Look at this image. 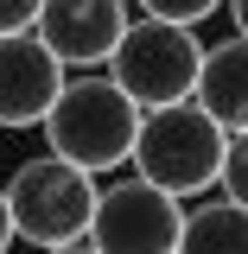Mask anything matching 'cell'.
<instances>
[{
  "instance_id": "6",
  "label": "cell",
  "mask_w": 248,
  "mask_h": 254,
  "mask_svg": "<svg viewBox=\"0 0 248 254\" xmlns=\"http://www.w3.org/2000/svg\"><path fill=\"white\" fill-rule=\"evenodd\" d=\"M127 19H134L127 0H38L32 32L64 70H102Z\"/></svg>"
},
{
  "instance_id": "11",
  "label": "cell",
  "mask_w": 248,
  "mask_h": 254,
  "mask_svg": "<svg viewBox=\"0 0 248 254\" xmlns=\"http://www.w3.org/2000/svg\"><path fill=\"white\" fill-rule=\"evenodd\" d=\"M147 19H172V26H204L210 13H223V0H134Z\"/></svg>"
},
{
  "instance_id": "10",
  "label": "cell",
  "mask_w": 248,
  "mask_h": 254,
  "mask_svg": "<svg viewBox=\"0 0 248 254\" xmlns=\"http://www.w3.org/2000/svg\"><path fill=\"white\" fill-rule=\"evenodd\" d=\"M217 197H229V203H248V133H229V146H223Z\"/></svg>"
},
{
  "instance_id": "3",
  "label": "cell",
  "mask_w": 248,
  "mask_h": 254,
  "mask_svg": "<svg viewBox=\"0 0 248 254\" xmlns=\"http://www.w3.org/2000/svg\"><path fill=\"white\" fill-rule=\"evenodd\" d=\"M6 222H13V242H32V248H64V242H83L95 210V178L64 165L58 153H32L6 172Z\"/></svg>"
},
{
  "instance_id": "1",
  "label": "cell",
  "mask_w": 248,
  "mask_h": 254,
  "mask_svg": "<svg viewBox=\"0 0 248 254\" xmlns=\"http://www.w3.org/2000/svg\"><path fill=\"white\" fill-rule=\"evenodd\" d=\"M38 127H45V153H58L64 165L102 178V172L127 165L140 108H134L102 70H83V76H64V89L51 95V108H45Z\"/></svg>"
},
{
  "instance_id": "13",
  "label": "cell",
  "mask_w": 248,
  "mask_h": 254,
  "mask_svg": "<svg viewBox=\"0 0 248 254\" xmlns=\"http://www.w3.org/2000/svg\"><path fill=\"white\" fill-rule=\"evenodd\" d=\"M13 248V222H6V197H0V254Z\"/></svg>"
},
{
  "instance_id": "2",
  "label": "cell",
  "mask_w": 248,
  "mask_h": 254,
  "mask_svg": "<svg viewBox=\"0 0 248 254\" xmlns=\"http://www.w3.org/2000/svg\"><path fill=\"white\" fill-rule=\"evenodd\" d=\"M223 133L197 102H165V108H140V127H134V146H127V165L134 178H147L165 197H204L217 190V165H223Z\"/></svg>"
},
{
  "instance_id": "8",
  "label": "cell",
  "mask_w": 248,
  "mask_h": 254,
  "mask_svg": "<svg viewBox=\"0 0 248 254\" xmlns=\"http://www.w3.org/2000/svg\"><path fill=\"white\" fill-rule=\"evenodd\" d=\"M191 102H197L223 133H248V45H242V32L204 45L197 76H191Z\"/></svg>"
},
{
  "instance_id": "9",
  "label": "cell",
  "mask_w": 248,
  "mask_h": 254,
  "mask_svg": "<svg viewBox=\"0 0 248 254\" xmlns=\"http://www.w3.org/2000/svg\"><path fill=\"white\" fill-rule=\"evenodd\" d=\"M172 254H248V210L217 190H204V203H191L178 216Z\"/></svg>"
},
{
  "instance_id": "12",
  "label": "cell",
  "mask_w": 248,
  "mask_h": 254,
  "mask_svg": "<svg viewBox=\"0 0 248 254\" xmlns=\"http://www.w3.org/2000/svg\"><path fill=\"white\" fill-rule=\"evenodd\" d=\"M32 19H38V0H0V38L6 32H32Z\"/></svg>"
},
{
  "instance_id": "5",
  "label": "cell",
  "mask_w": 248,
  "mask_h": 254,
  "mask_svg": "<svg viewBox=\"0 0 248 254\" xmlns=\"http://www.w3.org/2000/svg\"><path fill=\"white\" fill-rule=\"evenodd\" d=\"M178 216H185L178 197L153 190L147 178H115L108 190L95 185V210H89L83 242L95 254H172Z\"/></svg>"
},
{
  "instance_id": "14",
  "label": "cell",
  "mask_w": 248,
  "mask_h": 254,
  "mask_svg": "<svg viewBox=\"0 0 248 254\" xmlns=\"http://www.w3.org/2000/svg\"><path fill=\"white\" fill-rule=\"evenodd\" d=\"M38 254H95L89 242H64V248H38Z\"/></svg>"
},
{
  "instance_id": "7",
  "label": "cell",
  "mask_w": 248,
  "mask_h": 254,
  "mask_svg": "<svg viewBox=\"0 0 248 254\" xmlns=\"http://www.w3.org/2000/svg\"><path fill=\"white\" fill-rule=\"evenodd\" d=\"M58 89H64V64L38 45V32H6L0 38V127L6 133L38 127Z\"/></svg>"
},
{
  "instance_id": "4",
  "label": "cell",
  "mask_w": 248,
  "mask_h": 254,
  "mask_svg": "<svg viewBox=\"0 0 248 254\" xmlns=\"http://www.w3.org/2000/svg\"><path fill=\"white\" fill-rule=\"evenodd\" d=\"M197 26H172V19H127L115 51L102 58V76L134 102V108H165V102H191V76H197Z\"/></svg>"
}]
</instances>
